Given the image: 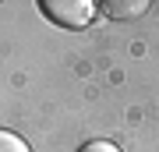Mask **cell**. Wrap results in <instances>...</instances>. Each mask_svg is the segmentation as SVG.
Listing matches in <instances>:
<instances>
[{"instance_id": "6da1fadb", "label": "cell", "mask_w": 159, "mask_h": 152, "mask_svg": "<svg viewBox=\"0 0 159 152\" xmlns=\"http://www.w3.org/2000/svg\"><path fill=\"white\" fill-rule=\"evenodd\" d=\"M43 14H50L64 28H85L96 18L92 0H43Z\"/></svg>"}, {"instance_id": "3957f363", "label": "cell", "mask_w": 159, "mask_h": 152, "mask_svg": "<svg viewBox=\"0 0 159 152\" xmlns=\"http://www.w3.org/2000/svg\"><path fill=\"white\" fill-rule=\"evenodd\" d=\"M0 152H32V149H29V141H25L21 135L0 127Z\"/></svg>"}, {"instance_id": "7a4b0ae2", "label": "cell", "mask_w": 159, "mask_h": 152, "mask_svg": "<svg viewBox=\"0 0 159 152\" xmlns=\"http://www.w3.org/2000/svg\"><path fill=\"white\" fill-rule=\"evenodd\" d=\"M102 11L110 18H117V21H127V18H138L148 11V0H106Z\"/></svg>"}, {"instance_id": "277c9868", "label": "cell", "mask_w": 159, "mask_h": 152, "mask_svg": "<svg viewBox=\"0 0 159 152\" xmlns=\"http://www.w3.org/2000/svg\"><path fill=\"white\" fill-rule=\"evenodd\" d=\"M78 152H120L113 141H106V138H92V141H85Z\"/></svg>"}]
</instances>
